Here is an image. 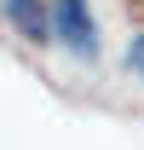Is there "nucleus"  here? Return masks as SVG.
Masks as SVG:
<instances>
[{
    "instance_id": "nucleus-1",
    "label": "nucleus",
    "mask_w": 144,
    "mask_h": 150,
    "mask_svg": "<svg viewBox=\"0 0 144 150\" xmlns=\"http://www.w3.org/2000/svg\"><path fill=\"white\" fill-rule=\"evenodd\" d=\"M52 40L69 58H81V64L98 58V18H92V0H52Z\"/></svg>"
},
{
    "instance_id": "nucleus-2",
    "label": "nucleus",
    "mask_w": 144,
    "mask_h": 150,
    "mask_svg": "<svg viewBox=\"0 0 144 150\" xmlns=\"http://www.w3.org/2000/svg\"><path fill=\"white\" fill-rule=\"evenodd\" d=\"M0 12H6V23L29 46H46L52 40V0H0Z\"/></svg>"
},
{
    "instance_id": "nucleus-3",
    "label": "nucleus",
    "mask_w": 144,
    "mask_h": 150,
    "mask_svg": "<svg viewBox=\"0 0 144 150\" xmlns=\"http://www.w3.org/2000/svg\"><path fill=\"white\" fill-rule=\"evenodd\" d=\"M121 64H127V75H133V81L144 87V29H138L133 40H127V58H121Z\"/></svg>"
}]
</instances>
